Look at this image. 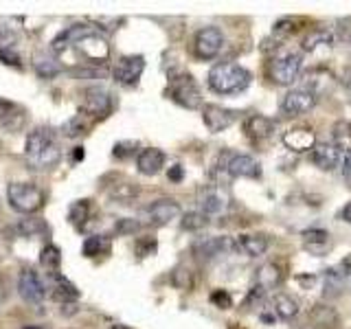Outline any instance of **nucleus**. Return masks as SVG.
<instances>
[{
  "mask_svg": "<svg viewBox=\"0 0 351 329\" xmlns=\"http://www.w3.org/2000/svg\"><path fill=\"white\" fill-rule=\"evenodd\" d=\"M272 132H274V121L263 114H250L244 121V134H246V138L255 141V143L270 138Z\"/></svg>",
  "mask_w": 351,
  "mask_h": 329,
  "instance_id": "19",
  "label": "nucleus"
},
{
  "mask_svg": "<svg viewBox=\"0 0 351 329\" xmlns=\"http://www.w3.org/2000/svg\"><path fill=\"white\" fill-rule=\"evenodd\" d=\"M296 281H299L301 285H303V288H310V285L316 281L314 277H296Z\"/></svg>",
  "mask_w": 351,
  "mask_h": 329,
  "instance_id": "55",
  "label": "nucleus"
},
{
  "mask_svg": "<svg viewBox=\"0 0 351 329\" xmlns=\"http://www.w3.org/2000/svg\"><path fill=\"white\" fill-rule=\"evenodd\" d=\"M272 307H274V314L283 321H292V318L299 314V303H296L292 296L288 294H277L272 299Z\"/></svg>",
  "mask_w": 351,
  "mask_h": 329,
  "instance_id": "30",
  "label": "nucleus"
},
{
  "mask_svg": "<svg viewBox=\"0 0 351 329\" xmlns=\"http://www.w3.org/2000/svg\"><path fill=\"white\" fill-rule=\"evenodd\" d=\"M208 88L217 95H239L248 90V86L252 82V75L248 69L239 66L235 62H222L215 64L208 71Z\"/></svg>",
  "mask_w": 351,
  "mask_h": 329,
  "instance_id": "2",
  "label": "nucleus"
},
{
  "mask_svg": "<svg viewBox=\"0 0 351 329\" xmlns=\"http://www.w3.org/2000/svg\"><path fill=\"white\" fill-rule=\"evenodd\" d=\"M235 119H237V112H233V110H226L222 106L208 103V106L202 108V121H204V125L213 132V134L228 130L230 125L235 123Z\"/></svg>",
  "mask_w": 351,
  "mask_h": 329,
  "instance_id": "14",
  "label": "nucleus"
},
{
  "mask_svg": "<svg viewBox=\"0 0 351 329\" xmlns=\"http://www.w3.org/2000/svg\"><path fill=\"white\" fill-rule=\"evenodd\" d=\"M141 230V222H136V219H119L117 222V233L119 235H132V233H138Z\"/></svg>",
  "mask_w": 351,
  "mask_h": 329,
  "instance_id": "47",
  "label": "nucleus"
},
{
  "mask_svg": "<svg viewBox=\"0 0 351 329\" xmlns=\"http://www.w3.org/2000/svg\"><path fill=\"white\" fill-rule=\"evenodd\" d=\"M301 29H303V20H301V18H292V16H288V18H281V20L274 22L272 36L285 42L290 36H294V33H299Z\"/></svg>",
  "mask_w": 351,
  "mask_h": 329,
  "instance_id": "32",
  "label": "nucleus"
},
{
  "mask_svg": "<svg viewBox=\"0 0 351 329\" xmlns=\"http://www.w3.org/2000/svg\"><path fill=\"white\" fill-rule=\"evenodd\" d=\"M108 195L112 197V200H119V202H130L134 200V197L138 195V186L134 182H117L108 189Z\"/></svg>",
  "mask_w": 351,
  "mask_h": 329,
  "instance_id": "36",
  "label": "nucleus"
},
{
  "mask_svg": "<svg viewBox=\"0 0 351 329\" xmlns=\"http://www.w3.org/2000/svg\"><path fill=\"white\" fill-rule=\"evenodd\" d=\"M340 82H343V86L351 93V66H347V69L343 71V75H340Z\"/></svg>",
  "mask_w": 351,
  "mask_h": 329,
  "instance_id": "52",
  "label": "nucleus"
},
{
  "mask_svg": "<svg viewBox=\"0 0 351 329\" xmlns=\"http://www.w3.org/2000/svg\"><path fill=\"white\" fill-rule=\"evenodd\" d=\"M206 226H208V215H204L202 211H189L180 219L182 230H202Z\"/></svg>",
  "mask_w": 351,
  "mask_h": 329,
  "instance_id": "39",
  "label": "nucleus"
},
{
  "mask_svg": "<svg viewBox=\"0 0 351 329\" xmlns=\"http://www.w3.org/2000/svg\"><path fill=\"white\" fill-rule=\"evenodd\" d=\"M228 250H237V241L230 237H202L193 244V255L200 261H208L217 255H224Z\"/></svg>",
  "mask_w": 351,
  "mask_h": 329,
  "instance_id": "12",
  "label": "nucleus"
},
{
  "mask_svg": "<svg viewBox=\"0 0 351 329\" xmlns=\"http://www.w3.org/2000/svg\"><path fill=\"white\" fill-rule=\"evenodd\" d=\"M143 71H145V58L143 55H128V58L119 60L112 71V77L121 86H134L141 80Z\"/></svg>",
  "mask_w": 351,
  "mask_h": 329,
  "instance_id": "11",
  "label": "nucleus"
},
{
  "mask_svg": "<svg viewBox=\"0 0 351 329\" xmlns=\"http://www.w3.org/2000/svg\"><path fill=\"white\" fill-rule=\"evenodd\" d=\"M25 158L29 167L36 171H49L58 167L62 160V147L53 127L40 125L29 132L25 143Z\"/></svg>",
  "mask_w": 351,
  "mask_h": 329,
  "instance_id": "1",
  "label": "nucleus"
},
{
  "mask_svg": "<svg viewBox=\"0 0 351 329\" xmlns=\"http://www.w3.org/2000/svg\"><path fill=\"white\" fill-rule=\"evenodd\" d=\"M86 130H88V125H86V121H84V114H77L75 119L69 121V123H64L62 134L73 138V136H82V134H86Z\"/></svg>",
  "mask_w": 351,
  "mask_h": 329,
  "instance_id": "41",
  "label": "nucleus"
},
{
  "mask_svg": "<svg viewBox=\"0 0 351 329\" xmlns=\"http://www.w3.org/2000/svg\"><path fill=\"white\" fill-rule=\"evenodd\" d=\"M171 283H173V288H178V290H193L195 274L186 266H178L171 272Z\"/></svg>",
  "mask_w": 351,
  "mask_h": 329,
  "instance_id": "38",
  "label": "nucleus"
},
{
  "mask_svg": "<svg viewBox=\"0 0 351 329\" xmlns=\"http://www.w3.org/2000/svg\"><path fill=\"white\" fill-rule=\"evenodd\" d=\"M211 303L215 305V307H219V310H230L233 307V296H230L226 290H215V292H211Z\"/></svg>",
  "mask_w": 351,
  "mask_h": 329,
  "instance_id": "43",
  "label": "nucleus"
},
{
  "mask_svg": "<svg viewBox=\"0 0 351 329\" xmlns=\"http://www.w3.org/2000/svg\"><path fill=\"white\" fill-rule=\"evenodd\" d=\"M347 272L343 268H329L325 270L323 285H325V296H338L347 290Z\"/></svg>",
  "mask_w": 351,
  "mask_h": 329,
  "instance_id": "27",
  "label": "nucleus"
},
{
  "mask_svg": "<svg viewBox=\"0 0 351 329\" xmlns=\"http://www.w3.org/2000/svg\"><path fill=\"white\" fill-rule=\"evenodd\" d=\"M73 158H75V160H82V158H84V147H75Z\"/></svg>",
  "mask_w": 351,
  "mask_h": 329,
  "instance_id": "57",
  "label": "nucleus"
},
{
  "mask_svg": "<svg viewBox=\"0 0 351 329\" xmlns=\"http://www.w3.org/2000/svg\"><path fill=\"white\" fill-rule=\"evenodd\" d=\"M33 69H36V73L42 80H53V77H58L62 73V64L47 53H38L33 55Z\"/></svg>",
  "mask_w": 351,
  "mask_h": 329,
  "instance_id": "28",
  "label": "nucleus"
},
{
  "mask_svg": "<svg viewBox=\"0 0 351 329\" xmlns=\"http://www.w3.org/2000/svg\"><path fill=\"white\" fill-rule=\"evenodd\" d=\"M25 329H42V327H36V325H29V327H25Z\"/></svg>",
  "mask_w": 351,
  "mask_h": 329,
  "instance_id": "59",
  "label": "nucleus"
},
{
  "mask_svg": "<svg viewBox=\"0 0 351 329\" xmlns=\"http://www.w3.org/2000/svg\"><path fill=\"white\" fill-rule=\"evenodd\" d=\"M224 208V202H222V197L215 195V193H208L202 197V202H200V211L204 215H213V213H219Z\"/></svg>",
  "mask_w": 351,
  "mask_h": 329,
  "instance_id": "42",
  "label": "nucleus"
},
{
  "mask_svg": "<svg viewBox=\"0 0 351 329\" xmlns=\"http://www.w3.org/2000/svg\"><path fill=\"white\" fill-rule=\"evenodd\" d=\"M167 95L173 99L176 103L186 108V110H195L197 106H202V93L200 86L195 84L193 75L189 73H178V75H169V88Z\"/></svg>",
  "mask_w": 351,
  "mask_h": 329,
  "instance_id": "4",
  "label": "nucleus"
},
{
  "mask_svg": "<svg viewBox=\"0 0 351 329\" xmlns=\"http://www.w3.org/2000/svg\"><path fill=\"white\" fill-rule=\"evenodd\" d=\"M261 321H263V323H268V325H272V323H274V316L263 312V314H261Z\"/></svg>",
  "mask_w": 351,
  "mask_h": 329,
  "instance_id": "58",
  "label": "nucleus"
},
{
  "mask_svg": "<svg viewBox=\"0 0 351 329\" xmlns=\"http://www.w3.org/2000/svg\"><path fill=\"white\" fill-rule=\"evenodd\" d=\"M14 230L20 237H38L42 233H47V224L38 217H25V219H20V222H16Z\"/></svg>",
  "mask_w": 351,
  "mask_h": 329,
  "instance_id": "33",
  "label": "nucleus"
},
{
  "mask_svg": "<svg viewBox=\"0 0 351 329\" xmlns=\"http://www.w3.org/2000/svg\"><path fill=\"white\" fill-rule=\"evenodd\" d=\"M316 106V95L312 90H290L281 99V112L285 117H299V114H305L310 112V110Z\"/></svg>",
  "mask_w": 351,
  "mask_h": 329,
  "instance_id": "13",
  "label": "nucleus"
},
{
  "mask_svg": "<svg viewBox=\"0 0 351 329\" xmlns=\"http://www.w3.org/2000/svg\"><path fill=\"white\" fill-rule=\"evenodd\" d=\"M281 281H283V268L279 266V263H274V261L263 263V266H259L257 272H255V283H257V288H261V290L277 288V285H281Z\"/></svg>",
  "mask_w": 351,
  "mask_h": 329,
  "instance_id": "23",
  "label": "nucleus"
},
{
  "mask_svg": "<svg viewBox=\"0 0 351 329\" xmlns=\"http://www.w3.org/2000/svg\"><path fill=\"white\" fill-rule=\"evenodd\" d=\"M95 22H101V25H121V18H95ZM110 31V27H106Z\"/></svg>",
  "mask_w": 351,
  "mask_h": 329,
  "instance_id": "54",
  "label": "nucleus"
},
{
  "mask_svg": "<svg viewBox=\"0 0 351 329\" xmlns=\"http://www.w3.org/2000/svg\"><path fill=\"white\" fill-rule=\"evenodd\" d=\"M18 33L9 27H0V49H16Z\"/></svg>",
  "mask_w": 351,
  "mask_h": 329,
  "instance_id": "46",
  "label": "nucleus"
},
{
  "mask_svg": "<svg viewBox=\"0 0 351 329\" xmlns=\"http://www.w3.org/2000/svg\"><path fill=\"white\" fill-rule=\"evenodd\" d=\"M310 323L318 329H334L340 323V316L334 307L325 303H316L310 310Z\"/></svg>",
  "mask_w": 351,
  "mask_h": 329,
  "instance_id": "24",
  "label": "nucleus"
},
{
  "mask_svg": "<svg viewBox=\"0 0 351 329\" xmlns=\"http://www.w3.org/2000/svg\"><path fill=\"white\" fill-rule=\"evenodd\" d=\"M303 248L312 255H325L332 248V235L323 228H307L301 233Z\"/></svg>",
  "mask_w": 351,
  "mask_h": 329,
  "instance_id": "20",
  "label": "nucleus"
},
{
  "mask_svg": "<svg viewBox=\"0 0 351 329\" xmlns=\"http://www.w3.org/2000/svg\"><path fill=\"white\" fill-rule=\"evenodd\" d=\"M345 154L340 151L334 143H316V147L312 149V160L318 169L323 171H332L336 169L340 162H343Z\"/></svg>",
  "mask_w": 351,
  "mask_h": 329,
  "instance_id": "15",
  "label": "nucleus"
},
{
  "mask_svg": "<svg viewBox=\"0 0 351 329\" xmlns=\"http://www.w3.org/2000/svg\"><path fill=\"white\" fill-rule=\"evenodd\" d=\"M82 252L86 257H101L110 252V239L106 235H90L86 237Z\"/></svg>",
  "mask_w": 351,
  "mask_h": 329,
  "instance_id": "34",
  "label": "nucleus"
},
{
  "mask_svg": "<svg viewBox=\"0 0 351 329\" xmlns=\"http://www.w3.org/2000/svg\"><path fill=\"white\" fill-rule=\"evenodd\" d=\"M338 38L351 42V18H345L338 22Z\"/></svg>",
  "mask_w": 351,
  "mask_h": 329,
  "instance_id": "49",
  "label": "nucleus"
},
{
  "mask_svg": "<svg viewBox=\"0 0 351 329\" xmlns=\"http://www.w3.org/2000/svg\"><path fill=\"white\" fill-rule=\"evenodd\" d=\"M340 171H343V178H345L347 182H351V154H345L343 167H340Z\"/></svg>",
  "mask_w": 351,
  "mask_h": 329,
  "instance_id": "51",
  "label": "nucleus"
},
{
  "mask_svg": "<svg viewBox=\"0 0 351 329\" xmlns=\"http://www.w3.org/2000/svg\"><path fill=\"white\" fill-rule=\"evenodd\" d=\"M156 248H158V244H156V239H154V237H141L136 241V255L138 257H149V255L156 252Z\"/></svg>",
  "mask_w": 351,
  "mask_h": 329,
  "instance_id": "44",
  "label": "nucleus"
},
{
  "mask_svg": "<svg viewBox=\"0 0 351 329\" xmlns=\"http://www.w3.org/2000/svg\"><path fill=\"white\" fill-rule=\"evenodd\" d=\"M49 283H51V288H53V296H55L58 301H62V303H71V301H77V299H80V290H77V285L66 279L60 270L49 272Z\"/></svg>",
  "mask_w": 351,
  "mask_h": 329,
  "instance_id": "22",
  "label": "nucleus"
},
{
  "mask_svg": "<svg viewBox=\"0 0 351 329\" xmlns=\"http://www.w3.org/2000/svg\"><path fill=\"white\" fill-rule=\"evenodd\" d=\"M228 175L230 178H259L261 167L248 154H233L228 160Z\"/></svg>",
  "mask_w": 351,
  "mask_h": 329,
  "instance_id": "17",
  "label": "nucleus"
},
{
  "mask_svg": "<svg viewBox=\"0 0 351 329\" xmlns=\"http://www.w3.org/2000/svg\"><path fill=\"white\" fill-rule=\"evenodd\" d=\"M332 143L343 151V154H351V123L349 121H336L332 125Z\"/></svg>",
  "mask_w": 351,
  "mask_h": 329,
  "instance_id": "31",
  "label": "nucleus"
},
{
  "mask_svg": "<svg viewBox=\"0 0 351 329\" xmlns=\"http://www.w3.org/2000/svg\"><path fill=\"white\" fill-rule=\"evenodd\" d=\"M224 49V33L217 27H202L193 36V55L197 60H215Z\"/></svg>",
  "mask_w": 351,
  "mask_h": 329,
  "instance_id": "6",
  "label": "nucleus"
},
{
  "mask_svg": "<svg viewBox=\"0 0 351 329\" xmlns=\"http://www.w3.org/2000/svg\"><path fill=\"white\" fill-rule=\"evenodd\" d=\"M340 268H343V270L347 272V277H351V257H347V259L343 261V266H340Z\"/></svg>",
  "mask_w": 351,
  "mask_h": 329,
  "instance_id": "56",
  "label": "nucleus"
},
{
  "mask_svg": "<svg viewBox=\"0 0 351 329\" xmlns=\"http://www.w3.org/2000/svg\"><path fill=\"white\" fill-rule=\"evenodd\" d=\"M283 145L294 154H303L316 147V134L310 127H292L283 134Z\"/></svg>",
  "mask_w": 351,
  "mask_h": 329,
  "instance_id": "16",
  "label": "nucleus"
},
{
  "mask_svg": "<svg viewBox=\"0 0 351 329\" xmlns=\"http://www.w3.org/2000/svg\"><path fill=\"white\" fill-rule=\"evenodd\" d=\"M136 149H141L138 141H119L117 145L112 147V156H114L117 160H125V158H130V156H134V151H136Z\"/></svg>",
  "mask_w": 351,
  "mask_h": 329,
  "instance_id": "40",
  "label": "nucleus"
},
{
  "mask_svg": "<svg viewBox=\"0 0 351 329\" xmlns=\"http://www.w3.org/2000/svg\"><path fill=\"white\" fill-rule=\"evenodd\" d=\"M18 294L29 305H42L44 296H47V285H44L36 270L25 268L18 277Z\"/></svg>",
  "mask_w": 351,
  "mask_h": 329,
  "instance_id": "10",
  "label": "nucleus"
},
{
  "mask_svg": "<svg viewBox=\"0 0 351 329\" xmlns=\"http://www.w3.org/2000/svg\"><path fill=\"white\" fill-rule=\"evenodd\" d=\"M167 178H169L171 182H180V180H184V167H182V164H173V167H169V169H167Z\"/></svg>",
  "mask_w": 351,
  "mask_h": 329,
  "instance_id": "50",
  "label": "nucleus"
},
{
  "mask_svg": "<svg viewBox=\"0 0 351 329\" xmlns=\"http://www.w3.org/2000/svg\"><path fill=\"white\" fill-rule=\"evenodd\" d=\"M165 164V151L158 147H145L136 156V169L143 175H156Z\"/></svg>",
  "mask_w": 351,
  "mask_h": 329,
  "instance_id": "21",
  "label": "nucleus"
},
{
  "mask_svg": "<svg viewBox=\"0 0 351 329\" xmlns=\"http://www.w3.org/2000/svg\"><path fill=\"white\" fill-rule=\"evenodd\" d=\"M88 217H90V200H77V202L71 204V208H69V222L77 230L84 228V224L88 222Z\"/></svg>",
  "mask_w": 351,
  "mask_h": 329,
  "instance_id": "35",
  "label": "nucleus"
},
{
  "mask_svg": "<svg viewBox=\"0 0 351 329\" xmlns=\"http://www.w3.org/2000/svg\"><path fill=\"white\" fill-rule=\"evenodd\" d=\"M60 263H62V250L55 246V244H47L40 250V266L47 268L49 272L60 270Z\"/></svg>",
  "mask_w": 351,
  "mask_h": 329,
  "instance_id": "37",
  "label": "nucleus"
},
{
  "mask_svg": "<svg viewBox=\"0 0 351 329\" xmlns=\"http://www.w3.org/2000/svg\"><path fill=\"white\" fill-rule=\"evenodd\" d=\"M180 204L171 200V197H160V200H154L149 206L143 208V219L147 224L154 226H162V224H169L173 219L180 217Z\"/></svg>",
  "mask_w": 351,
  "mask_h": 329,
  "instance_id": "9",
  "label": "nucleus"
},
{
  "mask_svg": "<svg viewBox=\"0 0 351 329\" xmlns=\"http://www.w3.org/2000/svg\"><path fill=\"white\" fill-rule=\"evenodd\" d=\"M340 219H343V222H347V224H351V200L345 204L343 211H340Z\"/></svg>",
  "mask_w": 351,
  "mask_h": 329,
  "instance_id": "53",
  "label": "nucleus"
},
{
  "mask_svg": "<svg viewBox=\"0 0 351 329\" xmlns=\"http://www.w3.org/2000/svg\"><path fill=\"white\" fill-rule=\"evenodd\" d=\"M112 112V95L104 88L93 86L82 93V114H90L97 119H104Z\"/></svg>",
  "mask_w": 351,
  "mask_h": 329,
  "instance_id": "8",
  "label": "nucleus"
},
{
  "mask_svg": "<svg viewBox=\"0 0 351 329\" xmlns=\"http://www.w3.org/2000/svg\"><path fill=\"white\" fill-rule=\"evenodd\" d=\"M7 200L14 211H18L22 215H33L42 208L44 193L40 186L33 182H9Z\"/></svg>",
  "mask_w": 351,
  "mask_h": 329,
  "instance_id": "3",
  "label": "nucleus"
},
{
  "mask_svg": "<svg viewBox=\"0 0 351 329\" xmlns=\"http://www.w3.org/2000/svg\"><path fill=\"white\" fill-rule=\"evenodd\" d=\"M27 117L20 112L16 103L7 101V99H0V125H5L7 130H20L25 125Z\"/></svg>",
  "mask_w": 351,
  "mask_h": 329,
  "instance_id": "25",
  "label": "nucleus"
},
{
  "mask_svg": "<svg viewBox=\"0 0 351 329\" xmlns=\"http://www.w3.org/2000/svg\"><path fill=\"white\" fill-rule=\"evenodd\" d=\"M301 55L288 53V55H279V58H272L266 66V75L270 77L272 84L277 86H290L301 73Z\"/></svg>",
  "mask_w": 351,
  "mask_h": 329,
  "instance_id": "5",
  "label": "nucleus"
},
{
  "mask_svg": "<svg viewBox=\"0 0 351 329\" xmlns=\"http://www.w3.org/2000/svg\"><path fill=\"white\" fill-rule=\"evenodd\" d=\"M73 49L80 51V55L88 64H104L110 58V44L101 33H97V29L84 36L82 40H77Z\"/></svg>",
  "mask_w": 351,
  "mask_h": 329,
  "instance_id": "7",
  "label": "nucleus"
},
{
  "mask_svg": "<svg viewBox=\"0 0 351 329\" xmlns=\"http://www.w3.org/2000/svg\"><path fill=\"white\" fill-rule=\"evenodd\" d=\"M0 62L11 66V69H22L20 53L16 49H0Z\"/></svg>",
  "mask_w": 351,
  "mask_h": 329,
  "instance_id": "45",
  "label": "nucleus"
},
{
  "mask_svg": "<svg viewBox=\"0 0 351 329\" xmlns=\"http://www.w3.org/2000/svg\"><path fill=\"white\" fill-rule=\"evenodd\" d=\"M332 33L325 31V29H312V31H307L303 40H301V49L305 53H314L318 47H332Z\"/></svg>",
  "mask_w": 351,
  "mask_h": 329,
  "instance_id": "29",
  "label": "nucleus"
},
{
  "mask_svg": "<svg viewBox=\"0 0 351 329\" xmlns=\"http://www.w3.org/2000/svg\"><path fill=\"white\" fill-rule=\"evenodd\" d=\"M237 250H241L248 257H261L268 250V239L263 235H239Z\"/></svg>",
  "mask_w": 351,
  "mask_h": 329,
  "instance_id": "26",
  "label": "nucleus"
},
{
  "mask_svg": "<svg viewBox=\"0 0 351 329\" xmlns=\"http://www.w3.org/2000/svg\"><path fill=\"white\" fill-rule=\"evenodd\" d=\"M90 31H95V27H88V25H73V27H66L58 38L51 42V51L55 55H62L64 51H69L71 47H75L77 40H82L84 36H88Z\"/></svg>",
  "mask_w": 351,
  "mask_h": 329,
  "instance_id": "18",
  "label": "nucleus"
},
{
  "mask_svg": "<svg viewBox=\"0 0 351 329\" xmlns=\"http://www.w3.org/2000/svg\"><path fill=\"white\" fill-rule=\"evenodd\" d=\"M281 47H283V40H279V38L270 36V38L263 40V44H261V51H263V53H274V51H279Z\"/></svg>",
  "mask_w": 351,
  "mask_h": 329,
  "instance_id": "48",
  "label": "nucleus"
}]
</instances>
